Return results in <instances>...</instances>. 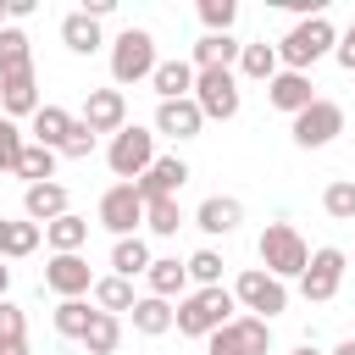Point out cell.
I'll use <instances>...</instances> for the list:
<instances>
[{"mask_svg":"<svg viewBox=\"0 0 355 355\" xmlns=\"http://www.w3.org/2000/svg\"><path fill=\"white\" fill-rule=\"evenodd\" d=\"M233 288H194V294H183L178 300V311H172V327L183 333V338H211L216 327H227L233 322Z\"/></svg>","mask_w":355,"mask_h":355,"instance_id":"6da1fadb","label":"cell"},{"mask_svg":"<svg viewBox=\"0 0 355 355\" xmlns=\"http://www.w3.org/2000/svg\"><path fill=\"white\" fill-rule=\"evenodd\" d=\"M255 250H261V272H272L277 283H283V277H300L305 261H311V244L300 239L294 222H266V233H261Z\"/></svg>","mask_w":355,"mask_h":355,"instance_id":"7a4b0ae2","label":"cell"},{"mask_svg":"<svg viewBox=\"0 0 355 355\" xmlns=\"http://www.w3.org/2000/svg\"><path fill=\"white\" fill-rule=\"evenodd\" d=\"M333 44H338L333 22H327V17H305V22H294V28L277 39V61H283L288 72H305V67H311V61H322Z\"/></svg>","mask_w":355,"mask_h":355,"instance_id":"3957f363","label":"cell"},{"mask_svg":"<svg viewBox=\"0 0 355 355\" xmlns=\"http://www.w3.org/2000/svg\"><path fill=\"white\" fill-rule=\"evenodd\" d=\"M155 33L150 28H122L111 39V83H144L155 72Z\"/></svg>","mask_w":355,"mask_h":355,"instance_id":"277c9868","label":"cell"},{"mask_svg":"<svg viewBox=\"0 0 355 355\" xmlns=\"http://www.w3.org/2000/svg\"><path fill=\"white\" fill-rule=\"evenodd\" d=\"M150 161H155V128H139V122H128L122 133H111L105 166H111V172H116L122 183L144 178V172H150Z\"/></svg>","mask_w":355,"mask_h":355,"instance_id":"5b68a950","label":"cell"},{"mask_svg":"<svg viewBox=\"0 0 355 355\" xmlns=\"http://www.w3.org/2000/svg\"><path fill=\"white\" fill-rule=\"evenodd\" d=\"M194 105H200V116L205 122H227V116H239V78L227 72V67H211V72H194V94H189Z\"/></svg>","mask_w":355,"mask_h":355,"instance_id":"8992f818","label":"cell"},{"mask_svg":"<svg viewBox=\"0 0 355 355\" xmlns=\"http://www.w3.org/2000/svg\"><path fill=\"white\" fill-rule=\"evenodd\" d=\"M266 349H272V322L261 316H233L205 338V355H266Z\"/></svg>","mask_w":355,"mask_h":355,"instance_id":"52a82bcc","label":"cell"},{"mask_svg":"<svg viewBox=\"0 0 355 355\" xmlns=\"http://www.w3.org/2000/svg\"><path fill=\"white\" fill-rule=\"evenodd\" d=\"M233 300H239L244 311H255L261 322H272L277 311H288V288H283L272 272H261V266H244V272H239V283H233Z\"/></svg>","mask_w":355,"mask_h":355,"instance_id":"ba28073f","label":"cell"},{"mask_svg":"<svg viewBox=\"0 0 355 355\" xmlns=\"http://www.w3.org/2000/svg\"><path fill=\"white\" fill-rule=\"evenodd\" d=\"M288 133H294V144H300V150H322V144H333V139L344 133V105H333V100H322V94H316V100L294 116V128H288Z\"/></svg>","mask_w":355,"mask_h":355,"instance_id":"9c48e42d","label":"cell"},{"mask_svg":"<svg viewBox=\"0 0 355 355\" xmlns=\"http://www.w3.org/2000/svg\"><path fill=\"white\" fill-rule=\"evenodd\" d=\"M344 250H333V244H322V250H311V261H305V272H300V294L311 300V305H327L333 294H338V283H344Z\"/></svg>","mask_w":355,"mask_h":355,"instance_id":"30bf717a","label":"cell"},{"mask_svg":"<svg viewBox=\"0 0 355 355\" xmlns=\"http://www.w3.org/2000/svg\"><path fill=\"white\" fill-rule=\"evenodd\" d=\"M139 222H144V200H139V189H133V183H111V189L100 194V227L116 233V239H133Z\"/></svg>","mask_w":355,"mask_h":355,"instance_id":"8fae6325","label":"cell"},{"mask_svg":"<svg viewBox=\"0 0 355 355\" xmlns=\"http://www.w3.org/2000/svg\"><path fill=\"white\" fill-rule=\"evenodd\" d=\"M78 122H83L89 133H122V128H128V94H122V89H89Z\"/></svg>","mask_w":355,"mask_h":355,"instance_id":"7c38bea8","label":"cell"},{"mask_svg":"<svg viewBox=\"0 0 355 355\" xmlns=\"http://www.w3.org/2000/svg\"><path fill=\"white\" fill-rule=\"evenodd\" d=\"M189 183V161L183 155H155L144 178H133L139 200H178V189Z\"/></svg>","mask_w":355,"mask_h":355,"instance_id":"4fadbf2b","label":"cell"},{"mask_svg":"<svg viewBox=\"0 0 355 355\" xmlns=\"http://www.w3.org/2000/svg\"><path fill=\"white\" fill-rule=\"evenodd\" d=\"M44 288H50L55 300H83V294L94 288V272H89L83 255H50V266H44Z\"/></svg>","mask_w":355,"mask_h":355,"instance_id":"5bb4252c","label":"cell"},{"mask_svg":"<svg viewBox=\"0 0 355 355\" xmlns=\"http://www.w3.org/2000/svg\"><path fill=\"white\" fill-rule=\"evenodd\" d=\"M266 100H272L277 111L300 116V111L316 100V83H311V72H288V67H277V78L266 83Z\"/></svg>","mask_w":355,"mask_h":355,"instance_id":"9a60e30c","label":"cell"},{"mask_svg":"<svg viewBox=\"0 0 355 355\" xmlns=\"http://www.w3.org/2000/svg\"><path fill=\"white\" fill-rule=\"evenodd\" d=\"M239 222H244V205H239L233 194H211V200H200V205H194V227H200V233H211V239L239 233Z\"/></svg>","mask_w":355,"mask_h":355,"instance_id":"2e32d148","label":"cell"},{"mask_svg":"<svg viewBox=\"0 0 355 355\" xmlns=\"http://www.w3.org/2000/svg\"><path fill=\"white\" fill-rule=\"evenodd\" d=\"M44 100H39V78H33V67L28 72H6L0 78V111L17 122V116H33Z\"/></svg>","mask_w":355,"mask_h":355,"instance_id":"e0dca14e","label":"cell"},{"mask_svg":"<svg viewBox=\"0 0 355 355\" xmlns=\"http://www.w3.org/2000/svg\"><path fill=\"white\" fill-rule=\"evenodd\" d=\"M200 128H205V116H200L194 100H161L155 105V133H166V139H200Z\"/></svg>","mask_w":355,"mask_h":355,"instance_id":"ac0fdd59","label":"cell"},{"mask_svg":"<svg viewBox=\"0 0 355 355\" xmlns=\"http://www.w3.org/2000/svg\"><path fill=\"white\" fill-rule=\"evenodd\" d=\"M22 211H28V222L50 227L55 216H67V183H28L22 189Z\"/></svg>","mask_w":355,"mask_h":355,"instance_id":"d6986e66","label":"cell"},{"mask_svg":"<svg viewBox=\"0 0 355 355\" xmlns=\"http://www.w3.org/2000/svg\"><path fill=\"white\" fill-rule=\"evenodd\" d=\"M28 122H33V128H28V133H33V144H44V150H61V144H67V133L78 128V116H72V111H61V105H39Z\"/></svg>","mask_w":355,"mask_h":355,"instance_id":"ffe728a7","label":"cell"},{"mask_svg":"<svg viewBox=\"0 0 355 355\" xmlns=\"http://www.w3.org/2000/svg\"><path fill=\"white\" fill-rule=\"evenodd\" d=\"M150 89L161 94V100H189L194 94V67L189 61H155V72H150Z\"/></svg>","mask_w":355,"mask_h":355,"instance_id":"44dd1931","label":"cell"},{"mask_svg":"<svg viewBox=\"0 0 355 355\" xmlns=\"http://www.w3.org/2000/svg\"><path fill=\"white\" fill-rule=\"evenodd\" d=\"M144 277H150V294L155 300H183V288H189V272H183L178 255H155Z\"/></svg>","mask_w":355,"mask_h":355,"instance_id":"7402d4cb","label":"cell"},{"mask_svg":"<svg viewBox=\"0 0 355 355\" xmlns=\"http://www.w3.org/2000/svg\"><path fill=\"white\" fill-rule=\"evenodd\" d=\"M61 44H67L72 55H94L105 39H100V22H94V17H83V11H67V17H61Z\"/></svg>","mask_w":355,"mask_h":355,"instance_id":"603a6c76","label":"cell"},{"mask_svg":"<svg viewBox=\"0 0 355 355\" xmlns=\"http://www.w3.org/2000/svg\"><path fill=\"white\" fill-rule=\"evenodd\" d=\"M239 50H244V44H239L233 33H205V39L194 44V61H189V67H194V72H211V67H233V61H239Z\"/></svg>","mask_w":355,"mask_h":355,"instance_id":"cb8c5ba5","label":"cell"},{"mask_svg":"<svg viewBox=\"0 0 355 355\" xmlns=\"http://www.w3.org/2000/svg\"><path fill=\"white\" fill-rule=\"evenodd\" d=\"M44 244H50L55 255H78V250L89 244V216H72V211L55 216V222L44 227Z\"/></svg>","mask_w":355,"mask_h":355,"instance_id":"d4e9b609","label":"cell"},{"mask_svg":"<svg viewBox=\"0 0 355 355\" xmlns=\"http://www.w3.org/2000/svg\"><path fill=\"white\" fill-rule=\"evenodd\" d=\"M133 333H144V338H161V333H172V300H155V294H144V300H133Z\"/></svg>","mask_w":355,"mask_h":355,"instance_id":"484cf974","label":"cell"},{"mask_svg":"<svg viewBox=\"0 0 355 355\" xmlns=\"http://www.w3.org/2000/svg\"><path fill=\"white\" fill-rule=\"evenodd\" d=\"M150 261H155V255H150V244H144L139 233L111 244V272H116V277H128V283H133L139 272H150Z\"/></svg>","mask_w":355,"mask_h":355,"instance_id":"4316f807","label":"cell"},{"mask_svg":"<svg viewBox=\"0 0 355 355\" xmlns=\"http://www.w3.org/2000/svg\"><path fill=\"white\" fill-rule=\"evenodd\" d=\"M89 294H94V311H105V316L133 311V283H128V277H116V272H111V277H94V288H89Z\"/></svg>","mask_w":355,"mask_h":355,"instance_id":"83f0119b","label":"cell"},{"mask_svg":"<svg viewBox=\"0 0 355 355\" xmlns=\"http://www.w3.org/2000/svg\"><path fill=\"white\" fill-rule=\"evenodd\" d=\"M28 67H33L28 33H22L17 22H6V28H0V78H6V72H28Z\"/></svg>","mask_w":355,"mask_h":355,"instance_id":"f1b7e54d","label":"cell"},{"mask_svg":"<svg viewBox=\"0 0 355 355\" xmlns=\"http://www.w3.org/2000/svg\"><path fill=\"white\" fill-rule=\"evenodd\" d=\"M239 72L250 83H272L277 78V44H244L239 50Z\"/></svg>","mask_w":355,"mask_h":355,"instance_id":"f546056e","label":"cell"},{"mask_svg":"<svg viewBox=\"0 0 355 355\" xmlns=\"http://www.w3.org/2000/svg\"><path fill=\"white\" fill-rule=\"evenodd\" d=\"M39 239H44V227L39 222H6V244H0V261H22V255H33L39 250Z\"/></svg>","mask_w":355,"mask_h":355,"instance_id":"4dcf8cb0","label":"cell"},{"mask_svg":"<svg viewBox=\"0 0 355 355\" xmlns=\"http://www.w3.org/2000/svg\"><path fill=\"white\" fill-rule=\"evenodd\" d=\"M116 344H122V316L94 311V322H89V333H83V349H89V355H116Z\"/></svg>","mask_w":355,"mask_h":355,"instance_id":"1f68e13d","label":"cell"},{"mask_svg":"<svg viewBox=\"0 0 355 355\" xmlns=\"http://www.w3.org/2000/svg\"><path fill=\"white\" fill-rule=\"evenodd\" d=\"M55 150H44V144H28L22 150V161H17V178H28V183H55Z\"/></svg>","mask_w":355,"mask_h":355,"instance_id":"d6a6232c","label":"cell"},{"mask_svg":"<svg viewBox=\"0 0 355 355\" xmlns=\"http://www.w3.org/2000/svg\"><path fill=\"white\" fill-rule=\"evenodd\" d=\"M322 211H327L333 222H355V178H333V183L322 189Z\"/></svg>","mask_w":355,"mask_h":355,"instance_id":"836d02e7","label":"cell"},{"mask_svg":"<svg viewBox=\"0 0 355 355\" xmlns=\"http://www.w3.org/2000/svg\"><path fill=\"white\" fill-rule=\"evenodd\" d=\"M144 222H150L155 239H172L183 227V205L178 200H144Z\"/></svg>","mask_w":355,"mask_h":355,"instance_id":"e575fe53","label":"cell"},{"mask_svg":"<svg viewBox=\"0 0 355 355\" xmlns=\"http://www.w3.org/2000/svg\"><path fill=\"white\" fill-rule=\"evenodd\" d=\"M183 272H189V283H200V288H222V255H216V250H194V255L183 261Z\"/></svg>","mask_w":355,"mask_h":355,"instance_id":"d590c367","label":"cell"},{"mask_svg":"<svg viewBox=\"0 0 355 355\" xmlns=\"http://www.w3.org/2000/svg\"><path fill=\"white\" fill-rule=\"evenodd\" d=\"M89 322H94V311H89L83 300H61V305H55V333H61V338H83Z\"/></svg>","mask_w":355,"mask_h":355,"instance_id":"8d00e7d4","label":"cell"},{"mask_svg":"<svg viewBox=\"0 0 355 355\" xmlns=\"http://www.w3.org/2000/svg\"><path fill=\"white\" fill-rule=\"evenodd\" d=\"M233 17H239V0H200L205 33H233Z\"/></svg>","mask_w":355,"mask_h":355,"instance_id":"74e56055","label":"cell"},{"mask_svg":"<svg viewBox=\"0 0 355 355\" xmlns=\"http://www.w3.org/2000/svg\"><path fill=\"white\" fill-rule=\"evenodd\" d=\"M11 344H28V316H22V305L0 300V349H11Z\"/></svg>","mask_w":355,"mask_h":355,"instance_id":"f35d334b","label":"cell"},{"mask_svg":"<svg viewBox=\"0 0 355 355\" xmlns=\"http://www.w3.org/2000/svg\"><path fill=\"white\" fill-rule=\"evenodd\" d=\"M22 150H28V139H22V128H17L11 116H0V172H17V161H22Z\"/></svg>","mask_w":355,"mask_h":355,"instance_id":"ab89813d","label":"cell"},{"mask_svg":"<svg viewBox=\"0 0 355 355\" xmlns=\"http://www.w3.org/2000/svg\"><path fill=\"white\" fill-rule=\"evenodd\" d=\"M89 150H94V133H89V128H83V122H78V128H72V133H67V144H61V150H55V155H67V161H83V155H89Z\"/></svg>","mask_w":355,"mask_h":355,"instance_id":"60d3db41","label":"cell"},{"mask_svg":"<svg viewBox=\"0 0 355 355\" xmlns=\"http://www.w3.org/2000/svg\"><path fill=\"white\" fill-rule=\"evenodd\" d=\"M333 55H338V67H344V72H355V22H349V28H344V39L333 44Z\"/></svg>","mask_w":355,"mask_h":355,"instance_id":"b9f144b4","label":"cell"},{"mask_svg":"<svg viewBox=\"0 0 355 355\" xmlns=\"http://www.w3.org/2000/svg\"><path fill=\"white\" fill-rule=\"evenodd\" d=\"M22 17H33V0H6V22H22Z\"/></svg>","mask_w":355,"mask_h":355,"instance_id":"7bdbcfd3","label":"cell"},{"mask_svg":"<svg viewBox=\"0 0 355 355\" xmlns=\"http://www.w3.org/2000/svg\"><path fill=\"white\" fill-rule=\"evenodd\" d=\"M111 11H116V0H83V17H94V22L111 17Z\"/></svg>","mask_w":355,"mask_h":355,"instance_id":"ee69618b","label":"cell"},{"mask_svg":"<svg viewBox=\"0 0 355 355\" xmlns=\"http://www.w3.org/2000/svg\"><path fill=\"white\" fill-rule=\"evenodd\" d=\"M6 288H11V266L0 261V300H6Z\"/></svg>","mask_w":355,"mask_h":355,"instance_id":"f6af8a7d","label":"cell"},{"mask_svg":"<svg viewBox=\"0 0 355 355\" xmlns=\"http://www.w3.org/2000/svg\"><path fill=\"white\" fill-rule=\"evenodd\" d=\"M333 355H355V338H344V344H338V349H333Z\"/></svg>","mask_w":355,"mask_h":355,"instance_id":"bcb514c9","label":"cell"},{"mask_svg":"<svg viewBox=\"0 0 355 355\" xmlns=\"http://www.w3.org/2000/svg\"><path fill=\"white\" fill-rule=\"evenodd\" d=\"M294 355H316V349H311V344H300V349H294Z\"/></svg>","mask_w":355,"mask_h":355,"instance_id":"7dc6e473","label":"cell"},{"mask_svg":"<svg viewBox=\"0 0 355 355\" xmlns=\"http://www.w3.org/2000/svg\"><path fill=\"white\" fill-rule=\"evenodd\" d=\"M0 244H6V216H0Z\"/></svg>","mask_w":355,"mask_h":355,"instance_id":"c3c4849f","label":"cell"},{"mask_svg":"<svg viewBox=\"0 0 355 355\" xmlns=\"http://www.w3.org/2000/svg\"><path fill=\"white\" fill-rule=\"evenodd\" d=\"M0 28H6V0H0Z\"/></svg>","mask_w":355,"mask_h":355,"instance_id":"681fc988","label":"cell"}]
</instances>
